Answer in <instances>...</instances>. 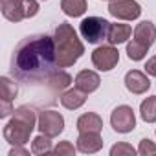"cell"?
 <instances>
[{
  "instance_id": "obj_19",
  "label": "cell",
  "mask_w": 156,
  "mask_h": 156,
  "mask_svg": "<svg viewBox=\"0 0 156 156\" xmlns=\"http://www.w3.org/2000/svg\"><path fill=\"white\" fill-rule=\"evenodd\" d=\"M140 114L145 123H154L156 121V96L145 98L140 105Z\"/></svg>"
},
{
  "instance_id": "obj_13",
  "label": "cell",
  "mask_w": 156,
  "mask_h": 156,
  "mask_svg": "<svg viewBox=\"0 0 156 156\" xmlns=\"http://www.w3.org/2000/svg\"><path fill=\"white\" fill-rule=\"evenodd\" d=\"M132 35H134V39H136L138 42H141V44H145L147 48H151V46L154 44V41H156V26H154L151 20H143V22H140V24L134 28Z\"/></svg>"
},
{
  "instance_id": "obj_2",
  "label": "cell",
  "mask_w": 156,
  "mask_h": 156,
  "mask_svg": "<svg viewBox=\"0 0 156 156\" xmlns=\"http://www.w3.org/2000/svg\"><path fill=\"white\" fill-rule=\"evenodd\" d=\"M53 41H55V59H57L59 68L73 66L77 62V59L85 53L83 42L77 37L73 26L68 22H61L55 28Z\"/></svg>"
},
{
  "instance_id": "obj_20",
  "label": "cell",
  "mask_w": 156,
  "mask_h": 156,
  "mask_svg": "<svg viewBox=\"0 0 156 156\" xmlns=\"http://www.w3.org/2000/svg\"><path fill=\"white\" fill-rule=\"evenodd\" d=\"M31 152H33V154H37V156H44V154L53 152L51 138H50V136H46V134L37 136V138L31 141Z\"/></svg>"
},
{
  "instance_id": "obj_27",
  "label": "cell",
  "mask_w": 156,
  "mask_h": 156,
  "mask_svg": "<svg viewBox=\"0 0 156 156\" xmlns=\"http://www.w3.org/2000/svg\"><path fill=\"white\" fill-rule=\"evenodd\" d=\"M145 72H147L149 75L156 77V55H154V57H151V59L147 61V64H145Z\"/></svg>"
},
{
  "instance_id": "obj_16",
  "label": "cell",
  "mask_w": 156,
  "mask_h": 156,
  "mask_svg": "<svg viewBox=\"0 0 156 156\" xmlns=\"http://www.w3.org/2000/svg\"><path fill=\"white\" fill-rule=\"evenodd\" d=\"M132 35V28L129 24H110L108 28V35H107V41L108 44H121V42H127Z\"/></svg>"
},
{
  "instance_id": "obj_12",
  "label": "cell",
  "mask_w": 156,
  "mask_h": 156,
  "mask_svg": "<svg viewBox=\"0 0 156 156\" xmlns=\"http://www.w3.org/2000/svg\"><path fill=\"white\" fill-rule=\"evenodd\" d=\"M103 147V138L99 132H79L77 138V151H81L85 154H94L101 151Z\"/></svg>"
},
{
  "instance_id": "obj_6",
  "label": "cell",
  "mask_w": 156,
  "mask_h": 156,
  "mask_svg": "<svg viewBox=\"0 0 156 156\" xmlns=\"http://www.w3.org/2000/svg\"><path fill=\"white\" fill-rule=\"evenodd\" d=\"M37 127L41 130V134H46L50 138H55V136H59L64 130V118L57 110H42L39 114Z\"/></svg>"
},
{
  "instance_id": "obj_8",
  "label": "cell",
  "mask_w": 156,
  "mask_h": 156,
  "mask_svg": "<svg viewBox=\"0 0 156 156\" xmlns=\"http://www.w3.org/2000/svg\"><path fill=\"white\" fill-rule=\"evenodd\" d=\"M108 13L119 20H136L141 15V8L136 0H110Z\"/></svg>"
},
{
  "instance_id": "obj_7",
  "label": "cell",
  "mask_w": 156,
  "mask_h": 156,
  "mask_svg": "<svg viewBox=\"0 0 156 156\" xmlns=\"http://www.w3.org/2000/svg\"><path fill=\"white\" fill-rule=\"evenodd\" d=\"M110 125L119 134H127V132L134 130V127H136V116H134L132 107L119 105L118 108H114V112L110 114Z\"/></svg>"
},
{
  "instance_id": "obj_22",
  "label": "cell",
  "mask_w": 156,
  "mask_h": 156,
  "mask_svg": "<svg viewBox=\"0 0 156 156\" xmlns=\"http://www.w3.org/2000/svg\"><path fill=\"white\" fill-rule=\"evenodd\" d=\"M17 92H19V88L9 77H0V99L13 101L17 98Z\"/></svg>"
},
{
  "instance_id": "obj_15",
  "label": "cell",
  "mask_w": 156,
  "mask_h": 156,
  "mask_svg": "<svg viewBox=\"0 0 156 156\" xmlns=\"http://www.w3.org/2000/svg\"><path fill=\"white\" fill-rule=\"evenodd\" d=\"M87 101V94L81 92L79 88H70L66 90L62 96H61V105L68 110H77V108H81Z\"/></svg>"
},
{
  "instance_id": "obj_24",
  "label": "cell",
  "mask_w": 156,
  "mask_h": 156,
  "mask_svg": "<svg viewBox=\"0 0 156 156\" xmlns=\"http://www.w3.org/2000/svg\"><path fill=\"white\" fill-rule=\"evenodd\" d=\"M138 154H141V156H156V145H154V141H151L149 138H143L140 141Z\"/></svg>"
},
{
  "instance_id": "obj_28",
  "label": "cell",
  "mask_w": 156,
  "mask_h": 156,
  "mask_svg": "<svg viewBox=\"0 0 156 156\" xmlns=\"http://www.w3.org/2000/svg\"><path fill=\"white\" fill-rule=\"evenodd\" d=\"M9 156H30V152L22 145H13V149L9 151Z\"/></svg>"
},
{
  "instance_id": "obj_23",
  "label": "cell",
  "mask_w": 156,
  "mask_h": 156,
  "mask_svg": "<svg viewBox=\"0 0 156 156\" xmlns=\"http://www.w3.org/2000/svg\"><path fill=\"white\" fill-rule=\"evenodd\" d=\"M138 151L129 143H118L110 149V156H134Z\"/></svg>"
},
{
  "instance_id": "obj_25",
  "label": "cell",
  "mask_w": 156,
  "mask_h": 156,
  "mask_svg": "<svg viewBox=\"0 0 156 156\" xmlns=\"http://www.w3.org/2000/svg\"><path fill=\"white\" fill-rule=\"evenodd\" d=\"M53 154H57V156H73L75 154V147L70 141H61L53 149Z\"/></svg>"
},
{
  "instance_id": "obj_21",
  "label": "cell",
  "mask_w": 156,
  "mask_h": 156,
  "mask_svg": "<svg viewBox=\"0 0 156 156\" xmlns=\"http://www.w3.org/2000/svg\"><path fill=\"white\" fill-rule=\"evenodd\" d=\"M147 51H149V48L145 44L138 42L136 39H132V41L127 42V55H129L130 61H141V59H145Z\"/></svg>"
},
{
  "instance_id": "obj_29",
  "label": "cell",
  "mask_w": 156,
  "mask_h": 156,
  "mask_svg": "<svg viewBox=\"0 0 156 156\" xmlns=\"http://www.w3.org/2000/svg\"><path fill=\"white\" fill-rule=\"evenodd\" d=\"M108 2H110V0H108Z\"/></svg>"
},
{
  "instance_id": "obj_5",
  "label": "cell",
  "mask_w": 156,
  "mask_h": 156,
  "mask_svg": "<svg viewBox=\"0 0 156 156\" xmlns=\"http://www.w3.org/2000/svg\"><path fill=\"white\" fill-rule=\"evenodd\" d=\"M108 28H110V22L105 20L103 17H88L79 24V31L83 39L90 44L103 42L108 35Z\"/></svg>"
},
{
  "instance_id": "obj_17",
  "label": "cell",
  "mask_w": 156,
  "mask_h": 156,
  "mask_svg": "<svg viewBox=\"0 0 156 156\" xmlns=\"http://www.w3.org/2000/svg\"><path fill=\"white\" fill-rule=\"evenodd\" d=\"M61 9L68 17H81L87 11V0H61Z\"/></svg>"
},
{
  "instance_id": "obj_1",
  "label": "cell",
  "mask_w": 156,
  "mask_h": 156,
  "mask_svg": "<svg viewBox=\"0 0 156 156\" xmlns=\"http://www.w3.org/2000/svg\"><path fill=\"white\" fill-rule=\"evenodd\" d=\"M55 66V41L48 35H33L17 46L11 70L24 81H48Z\"/></svg>"
},
{
  "instance_id": "obj_14",
  "label": "cell",
  "mask_w": 156,
  "mask_h": 156,
  "mask_svg": "<svg viewBox=\"0 0 156 156\" xmlns=\"http://www.w3.org/2000/svg\"><path fill=\"white\" fill-rule=\"evenodd\" d=\"M101 129H103V119L96 112H87L77 119V130L79 132H101Z\"/></svg>"
},
{
  "instance_id": "obj_18",
  "label": "cell",
  "mask_w": 156,
  "mask_h": 156,
  "mask_svg": "<svg viewBox=\"0 0 156 156\" xmlns=\"http://www.w3.org/2000/svg\"><path fill=\"white\" fill-rule=\"evenodd\" d=\"M46 83H50L51 90H64V88H68V87L72 85V75L66 73V72L55 70V72L48 77V81H46Z\"/></svg>"
},
{
  "instance_id": "obj_4",
  "label": "cell",
  "mask_w": 156,
  "mask_h": 156,
  "mask_svg": "<svg viewBox=\"0 0 156 156\" xmlns=\"http://www.w3.org/2000/svg\"><path fill=\"white\" fill-rule=\"evenodd\" d=\"M0 9L6 20L20 22L39 13V2L37 0H0Z\"/></svg>"
},
{
  "instance_id": "obj_26",
  "label": "cell",
  "mask_w": 156,
  "mask_h": 156,
  "mask_svg": "<svg viewBox=\"0 0 156 156\" xmlns=\"http://www.w3.org/2000/svg\"><path fill=\"white\" fill-rule=\"evenodd\" d=\"M15 112V108H13V105H11V101H6V99H0V118L2 119H6L9 114H13Z\"/></svg>"
},
{
  "instance_id": "obj_9",
  "label": "cell",
  "mask_w": 156,
  "mask_h": 156,
  "mask_svg": "<svg viewBox=\"0 0 156 156\" xmlns=\"http://www.w3.org/2000/svg\"><path fill=\"white\" fill-rule=\"evenodd\" d=\"M92 62L98 70L101 72H108L112 70L118 62H119V51L114 48V44H105L94 50L92 53Z\"/></svg>"
},
{
  "instance_id": "obj_11",
  "label": "cell",
  "mask_w": 156,
  "mask_h": 156,
  "mask_svg": "<svg viewBox=\"0 0 156 156\" xmlns=\"http://www.w3.org/2000/svg\"><path fill=\"white\" fill-rule=\"evenodd\" d=\"M75 88H79L81 92L85 94H92L99 88L101 85V79H99V75L94 72V70H81L79 73L75 75Z\"/></svg>"
},
{
  "instance_id": "obj_3",
  "label": "cell",
  "mask_w": 156,
  "mask_h": 156,
  "mask_svg": "<svg viewBox=\"0 0 156 156\" xmlns=\"http://www.w3.org/2000/svg\"><path fill=\"white\" fill-rule=\"evenodd\" d=\"M39 118L35 116V110L30 107H19L13 112V118L4 127V140L9 145H26L30 141V136L33 129L37 127Z\"/></svg>"
},
{
  "instance_id": "obj_10",
  "label": "cell",
  "mask_w": 156,
  "mask_h": 156,
  "mask_svg": "<svg viewBox=\"0 0 156 156\" xmlns=\"http://www.w3.org/2000/svg\"><path fill=\"white\" fill-rule=\"evenodd\" d=\"M125 87L132 94H145L151 88V79L140 70H130L125 75Z\"/></svg>"
}]
</instances>
